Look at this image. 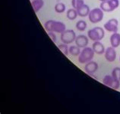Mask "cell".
Here are the masks:
<instances>
[{
  "mask_svg": "<svg viewBox=\"0 0 120 114\" xmlns=\"http://www.w3.org/2000/svg\"><path fill=\"white\" fill-rule=\"evenodd\" d=\"M44 28L47 32L52 31L62 34L63 31L66 30L65 25L62 21H56V20H48L44 24Z\"/></svg>",
  "mask_w": 120,
  "mask_h": 114,
  "instance_id": "6da1fadb",
  "label": "cell"
},
{
  "mask_svg": "<svg viewBox=\"0 0 120 114\" xmlns=\"http://www.w3.org/2000/svg\"><path fill=\"white\" fill-rule=\"evenodd\" d=\"M94 54H95V52L94 51L92 47H85L81 51L79 56H78V61L81 64H87V63L93 60Z\"/></svg>",
  "mask_w": 120,
  "mask_h": 114,
  "instance_id": "7a4b0ae2",
  "label": "cell"
},
{
  "mask_svg": "<svg viewBox=\"0 0 120 114\" xmlns=\"http://www.w3.org/2000/svg\"><path fill=\"white\" fill-rule=\"evenodd\" d=\"M104 35H105V31L101 27L93 28L87 31V37L93 42L101 41L103 38Z\"/></svg>",
  "mask_w": 120,
  "mask_h": 114,
  "instance_id": "3957f363",
  "label": "cell"
},
{
  "mask_svg": "<svg viewBox=\"0 0 120 114\" xmlns=\"http://www.w3.org/2000/svg\"><path fill=\"white\" fill-rule=\"evenodd\" d=\"M88 18L91 23H98L103 18V11L100 8H93L92 10H90L89 15H88Z\"/></svg>",
  "mask_w": 120,
  "mask_h": 114,
  "instance_id": "277c9868",
  "label": "cell"
},
{
  "mask_svg": "<svg viewBox=\"0 0 120 114\" xmlns=\"http://www.w3.org/2000/svg\"><path fill=\"white\" fill-rule=\"evenodd\" d=\"M119 5V0H106V1L101 2L100 5V8L103 12H111L116 9Z\"/></svg>",
  "mask_w": 120,
  "mask_h": 114,
  "instance_id": "5b68a950",
  "label": "cell"
},
{
  "mask_svg": "<svg viewBox=\"0 0 120 114\" xmlns=\"http://www.w3.org/2000/svg\"><path fill=\"white\" fill-rule=\"evenodd\" d=\"M76 34H75V31L72 29H67L65 31L61 34V41L62 42V43L65 44H71L72 42H74L75 41V38H76Z\"/></svg>",
  "mask_w": 120,
  "mask_h": 114,
  "instance_id": "8992f818",
  "label": "cell"
},
{
  "mask_svg": "<svg viewBox=\"0 0 120 114\" xmlns=\"http://www.w3.org/2000/svg\"><path fill=\"white\" fill-rule=\"evenodd\" d=\"M103 83L106 86L115 90H117L120 87V80L114 78L112 75H106L103 79Z\"/></svg>",
  "mask_w": 120,
  "mask_h": 114,
  "instance_id": "52a82bcc",
  "label": "cell"
},
{
  "mask_svg": "<svg viewBox=\"0 0 120 114\" xmlns=\"http://www.w3.org/2000/svg\"><path fill=\"white\" fill-rule=\"evenodd\" d=\"M104 28L109 32H117L119 27V21L116 18H111L104 24Z\"/></svg>",
  "mask_w": 120,
  "mask_h": 114,
  "instance_id": "ba28073f",
  "label": "cell"
},
{
  "mask_svg": "<svg viewBox=\"0 0 120 114\" xmlns=\"http://www.w3.org/2000/svg\"><path fill=\"white\" fill-rule=\"evenodd\" d=\"M104 56L107 61L113 62L116 59V51L113 47H108L106 48L105 52H104Z\"/></svg>",
  "mask_w": 120,
  "mask_h": 114,
  "instance_id": "9c48e42d",
  "label": "cell"
},
{
  "mask_svg": "<svg viewBox=\"0 0 120 114\" xmlns=\"http://www.w3.org/2000/svg\"><path fill=\"white\" fill-rule=\"evenodd\" d=\"M98 68H99L98 64H97L96 61H90V62L85 64L84 71L87 74H90V75H92L97 72V71L98 70Z\"/></svg>",
  "mask_w": 120,
  "mask_h": 114,
  "instance_id": "30bf717a",
  "label": "cell"
},
{
  "mask_svg": "<svg viewBox=\"0 0 120 114\" xmlns=\"http://www.w3.org/2000/svg\"><path fill=\"white\" fill-rule=\"evenodd\" d=\"M75 42L77 46L84 48V47H87L88 43H89V38L84 34H80V35L76 37Z\"/></svg>",
  "mask_w": 120,
  "mask_h": 114,
  "instance_id": "8fae6325",
  "label": "cell"
},
{
  "mask_svg": "<svg viewBox=\"0 0 120 114\" xmlns=\"http://www.w3.org/2000/svg\"><path fill=\"white\" fill-rule=\"evenodd\" d=\"M92 48L94 50V51L95 52V54H97V55H103L105 52V47L101 43L100 41L98 42H94L93 43L92 45Z\"/></svg>",
  "mask_w": 120,
  "mask_h": 114,
  "instance_id": "7c38bea8",
  "label": "cell"
},
{
  "mask_svg": "<svg viewBox=\"0 0 120 114\" xmlns=\"http://www.w3.org/2000/svg\"><path fill=\"white\" fill-rule=\"evenodd\" d=\"M110 44L114 48L118 47L120 45V34L118 32H114L110 36Z\"/></svg>",
  "mask_w": 120,
  "mask_h": 114,
  "instance_id": "4fadbf2b",
  "label": "cell"
},
{
  "mask_svg": "<svg viewBox=\"0 0 120 114\" xmlns=\"http://www.w3.org/2000/svg\"><path fill=\"white\" fill-rule=\"evenodd\" d=\"M77 12H78V14L79 16L87 17V16H88V15H89V13H90V9L87 5L84 4L82 6H81L79 8L77 9Z\"/></svg>",
  "mask_w": 120,
  "mask_h": 114,
  "instance_id": "5bb4252c",
  "label": "cell"
},
{
  "mask_svg": "<svg viewBox=\"0 0 120 114\" xmlns=\"http://www.w3.org/2000/svg\"><path fill=\"white\" fill-rule=\"evenodd\" d=\"M31 5H32L34 11L35 12H38L43 8V6L44 5V2L43 0H33L31 2Z\"/></svg>",
  "mask_w": 120,
  "mask_h": 114,
  "instance_id": "9a60e30c",
  "label": "cell"
},
{
  "mask_svg": "<svg viewBox=\"0 0 120 114\" xmlns=\"http://www.w3.org/2000/svg\"><path fill=\"white\" fill-rule=\"evenodd\" d=\"M78 15V12L75 8H69L67 11V13H66V16L68 18L69 20H75V18H77V16Z\"/></svg>",
  "mask_w": 120,
  "mask_h": 114,
  "instance_id": "2e32d148",
  "label": "cell"
},
{
  "mask_svg": "<svg viewBox=\"0 0 120 114\" xmlns=\"http://www.w3.org/2000/svg\"><path fill=\"white\" fill-rule=\"evenodd\" d=\"M81 51V47L77 45H72L68 48V52L72 56H79Z\"/></svg>",
  "mask_w": 120,
  "mask_h": 114,
  "instance_id": "e0dca14e",
  "label": "cell"
},
{
  "mask_svg": "<svg viewBox=\"0 0 120 114\" xmlns=\"http://www.w3.org/2000/svg\"><path fill=\"white\" fill-rule=\"evenodd\" d=\"M75 27H76V28L78 31H85V29H86V28H87V23H86V21L84 20H79L76 23Z\"/></svg>",
  "mask_w": 120,
  "mask_h": 114,
  "instance_id": "ac0fdd59",
  "label": "cell"
},
{
  "mask_svg": "<svg viewBox=\"0 0 120 114\" xmlns=\"http://www.w3.org/2000/svg\"><path fill=\"white\" fill-rule=\"evenodd\" d=\"M65 8H66L65 5L62 2H59L55 5V11L57 13H62V12H64L65 11Z\"/></svg>",
  "mask_w": 120,
  "mask_h": 114,
  "instance_id": "d6986e66",
  "label": "cell"
},
{
  "mask_svg": "<svg viewBox=\"0 0 120 114\" xmlns=\"http://www.w3.org/2000/svg\"><path fill=\"white\" fill-rule=\"evenodd\" d=\"M58 48L61 51L62 53L63 54V55H65L67 56L69 52H68V48H69V47H68L67 45V44H65V43H63V44H61V45H58Z\"/></svg>",
  "mask_w": 120,
  "mask_h": 114,
  "instance_id": "ffe728a7",
  "label": "cell"
},
{
  "mask_svg": "<svg viewBox=\"0 0 120 114\" xmlns=\"http://www.w3.org/2000/svg\"><path fill=\"white\" fill-rule=\"evenodd\" d=\"M84 4V0H71V5L73 6V8L76 9V10Z\"/></svg>",
  "mask_w": 120,
  "mask_h": 114,
  "instance_id": "44dd1931",
  "label": "cell"
},
{
  "mask_svg": "<svg viewBox=\"0 0 120 114\" xmlns=\"http://www.w3.org/2000/svg\"><path fill=\"white\" fill-rule=\"evenodd\" d=\"M111 75L113 77L117 79V80H120V68L116 67L112 71V74Z\"/></svg>",
  "mask_w": 120,
  "mask_h": 114,
  "instance_id": "7402d4cb",
  "label": "cell"
},
{
  "mask_svg": "<svg viewBox=\"0 0 120 114\" xmlns=\"http://www.w3.org/2000/svg\"><path fill=\"white\" fill-rule=\"evenodd\" d=\"M49 36L50 37V38L52 40L53 42H56V35L55 34V32H52V31H49L48 32Z\"/></svg>",
  "mask_w": 120,
  "mask_h": 114,
  "instance_id": "603a6c76",
  "label": "cell"
},
{
  "mask_svg": "<svg viewBox=\"0 0 120 114\" xmlns=\"http://www.w3.org/2000/svg\"><path fill=\"white\" fill-rule=\"evenodd\" d=\"M99 1H100V2H104V1H106V0H99Z\"/></svg>",
  "mask_w": 120,
  "mask_h": 114,
  "instance_id": "cb8c5ba5",
  "label": "cell"
},
{
  "mask_svg": "<svg viewBox=\"0 0 120 114\" xmlns=\"http://www.w3.org/2000/svg\"><path fill=\"white\" fill-rule=\"evenodd\" d=\"M119 61H120V59H119Z\"/></svg>",
  "mask_w": 120,
  "mask_h": 114,
  "instance_id": "d4e9b609",
  "label": "cell"
}]
</instances>
